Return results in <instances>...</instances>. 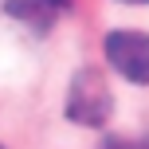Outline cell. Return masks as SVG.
<instances>
[{
  "instance_id": "obj_1",
  "label": "cell",
  "mask_w": 149,
  "mask_h": 149,
  "mask_svg": "<svg viewBox=\"0 0 149 149\" xmlns=\"http://www.w3.org/2000/svg\"><path fill=\"white\" fill-rule=\"evenodd\" d=\"M67 118L79 122V126H90V130H102L114 114V94L106 86V79L98 74L94 67H82L79 74L71 79L67 86Z\"/></svg>"
},
{
  "instance_id": "obj_2",
  "label": "cell",
  "mask_w": 149,
  "mask_h": 149,
  "mask_svg": "<svg viewBox=\"0 0 149 149\" xmlns=\"http://www.w3.org/2000/svg\"><path fill=\"white\" fill-rule=\"evenodd\" d=\"M106 59L130 82L149 86V31H110L106 36Z\"/></svg>"
},
{
  "instance_id": "obj_3",
  "label": "cell",
  "mask_w": 149,
  "mask_h": 149,
  "mask_svg": "<svg viewBox=\"0 0 149 149\" xmlns=\"http://www.w3.org/2000/svg\"><path fill=\"white\" fill-rule=\"evenodd\" d=\"M4 12L24 20V24H31V28H39V31H47L51 20H55V8L47 0H4Z\"/></svg>"
},
{
  "instance_id": "obj_4",
  "label": "cell",
  "mask_w": 149,
  "mask_h": 149,
  "mask_svg": "<svg viewBox=\"0 0 149 149\" xmlns=\"http://www.w3.org/2000/svg\"><path fill=\"white\" fill-rule=\"evenodd\" d=\"M47 4H51V8H63V4H67V0H47Z\"/></svg>"
},
{
  "instance_id": "obj_5",
  "label": "cell",
  "mask_w": 149,
  "mask_h": 149,
  "mask_svg": "<svg viewBox=\"0 0 149 149\" xmlns=\"http://www.w3.org/2000/svg\"><path fill=\"white\" fill-rule=\"evenodd\" d=\"M134 4H149V0H134Z\"/></svg>"
},
{
  "instance_id": "obj_6",
  "label": "cell",
  "mask_w": 149,
  "mask_h": 149,
  "mask_svg": "<svg viewBox=\"0 0 149 149\" xmlns=\"http://www.w3.org/2000/svg\"><path fill=\"white\" fill-rule=\"evenodd\" d=\"M0 149H4V145H0Z\"/></svg>"
}]
</instances>
